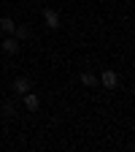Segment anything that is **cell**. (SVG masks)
<instances>
[{
	"instance_id": "5",
	"label": "cell",
	"mask_w": 135,
	"mask_h": 152,
	"mask_svg": "<svg viewBox=\"0 0 135 152\" xmlns=\"http://www.w3.org/2000/svg\"><path fill=\"white\" fill-rule=\"evenodd\" d=\"M3 52H6V54H16V52H19V41H16L14 35H8L6 41H3Z\"/></svg>"
},
{
	"instance_id": "8",
	"label": "cell",
	"mask_w": 135,
	"mask_h": 152,
	"mask_svg": "<svg viewBox=\"0 0 135 152\" xmlns=\"http://www.w3.org/2000/svg\"><path fill=\"white\" fill-rule=\"evenodd\" d=\"M81 84L84 87H97V76L95 73H81Z\"/></svg>"
},
{
	"instance_id": "7",
	"label": "cell",
	"mask_w": 135,
	"mask_h": 152,
	"mask_svg": "<svg viewBox=\"0 0 135 152\" xmlns=\"http://www.w3.org/2000/svg\"><path fill=\"white\" fill-rule=\"evenodd\" d=\"M14 38H16V41L30 38V27H27V25H16V27H14Z\"/></svg>"
},
{
	"instance_id": "3",
	"label": "cell",
	"mask_w": 135,
	"mask_h": 152,
	"mask_svg": "<svg viewBox=\"0 0 135 152\" xmlns=\"http://www.w3.org/2000/svg\"><path fill=\"white\" fill-rule=\"evenodd\" d=\"M100 82H103V87H105V90H113V87L119 84V76L113 73V71H103V76H100Z\"/></svg>"
},
{
	"instance_id": "2",
	"label": "cell",
	"mask_w": 135,
	"mask_h": 152,
	"mask_svg": "<svg viewBox=\"0 0 135 152\" xmlns=\"http://www.w3.org/2000/svg\"><path fill=\"white\" fill-rule=\"evenodd\" d=\"M43 22H46L49 30H57L60 27V14H57L54 8H43Z\"/></svg>"
},
{
	"instance_id": "1",
	"label": "cell",
	"mask_w": 135,
	"mask_h": 152,
	"mask_svg": "<svg viewBox=\"0 0 135 152\" xmlns=\"http://www.w3.org/2000/svg\"><path fill=\"white\" fill-rule=\"evenodd\" d=\"M11 90H14L16 95H25L27 90H32V82H30V76H16V79H14V84H11Z\"/></svg>"
},
{
	"instance_id": "6",
	"label": "cell",
	"mask_w": 135,
	"mask_h": 152,
	"mask_svg": "<svg viewBox=\"0 0 135 152\" xmlns=\"http://www.w3.org/2000/svg\"><path fill=\"white\" fill-rule=\"evenodd\" d=\"M14 27H16V22L11 16H0V30H3L6 35H14Z\"/></svg>"
},
{
	"instance_id": "4",
	"label": "cell",
	"mask_w": 135,
	"mask_h": 152,
	"mask_svg": "<svg viewBox=\"0 0 135 152\" xmlns=\"http://www.w3.org/2000/svg\"><path fill=\"white\" fill-rule=\"evenodd\" d=\"M22 98H25V106H27L30 111H38V106H41V98H38L35 92H30V90H27V92L22 95Z\"/></svg>"
}]
</instances>
